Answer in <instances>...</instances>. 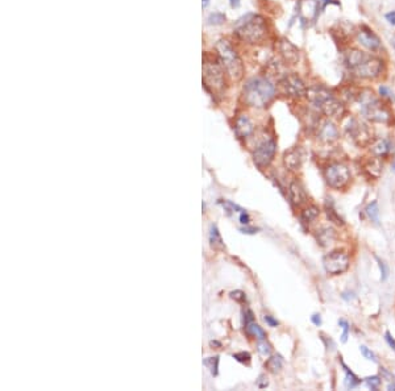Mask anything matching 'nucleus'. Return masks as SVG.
Wrapping results in <instances>:
<instances>
[{
	"instance_id": "de8ad7c7",
	"label": "nucleus",
	"mask_w": 395,
	"mask_h": 391,
	"mask_svg": "<svg viewBox=\"0 0 395 391\" xmlns=\"http://www.w3.org/2000/svg\"><path fill=\"white\" fill-rule=\"evenodd\" d=\"M311 320H312V323L316 325V327H319L320 324H322V318H320V315H313L312 318H311Z\"/></svg>"
},
{
	"instance_id": "473e14b6",
	"label": "nucleus",
	"mask_w": 395,
	"mask_h": 391,
	"mask_svg": "<svg viewBox=\"0 0 395 391\" xmlns=\"http://www.w3.org/2000/svg\"><path fill=\"white\" fill-rule=\"evenodd\" d=\"M339 325L343 328V335H341V342H346L348 340V335H349V324L344 319L339 320Z\"/></svg>"
},
{
	"instance_id": "aec40b11",
	"label": "nucleus",
	"mask_w": 395,
	"mask_h": 391,
	"mask_svg": "<svg viewBox=\"0 0 395 391\" xmlns=\"http://www.w3.org/2000/svg\"><path fill=\"white\" fill-rule=\"evenodd\" d=\"M391 141L389 138H379V140H376L370 145V152L374 157H386L389 153L391 152Z\"/></svg>"
},
{
	"instance_id": "37998d69",
	"label": "nucleus",
	"mask_w": 395,
	"mask_h": 391,
	"mask_svg": "<svg viewBox=\"0 0 395 391\" xmlns=\"http://www.w3.org/2000/svg\"><path fill=\"white\" fill-rule=\"evenodd\" d=\"M240 221H241V224H245V225H248V224H249L250 218H249V215L246 214L245 211L240 212Z\"/></svg>"
},
{
	"instance_id": "5701e85b",
	"label": "nucleus",
	"mask_w": 395,
	"mask_h": 391,
	"mask_svg": "<svg viewBox=\"0 0 395 391\" xmlns=\"http://www.w3.org/2000/svg\"><path fill=\"white\" fill-rule=\"evenodd\" d=\"M209 242H211V246H212L214 249H218V250L225 249V245H224V242H223V238H222V236H220V232H219V229L216 225H212V227H211V232H209Z\"/></svg>"
},
{
	"instance_id": "f704fd0d",
	"label": "nucleus",
	"mask_w": 395,
	"mask_h": 391,
	"mask_svg": "<svg viewBox=\"0 0 395 391\" xmlns=\"http://www.w3.org/2000/svg\"><path fill=\"white\" fill-rule=\"evenodd\" d=\"M381 378L378 377V375H374V377H369L366 378V385H368L372 390H377L378 387L381 386Z\"/></svg>"
},
{
	"instance_id": "9b49d317",
	"label": "nucleus",
	"mask_w": 395,
	"mask_h": 391,
	"mask_svg": "<svg viewBox=\"0 0 395 391\" xmlns=\"http://www.w3.org/2000/svg\"><path fill=\"white\" fill-rule=\"evenodd\" d=\"M322 12L319 0H299L296 5V14L302 27H309L316 23Z\"/></svg>"
},
{
	"instance_id": "412c9836",
	"label": "nucleus",
	"mask_w": 395,
	"mask_h": 391,
	"mask_svg": "<svg viewBox=\"0 0 395 391\" xmlns=\"http://www.w3.org/2000/svg\"><path fill=\"white\" fill-rule=\"evenodd\" d=\"M336 238H337L336 232H335V229H332V228L328 227L320 228V229H318V232H316V240H318L319 244L322 246H324V248L332 245L333 242L336 241Z\"/></svg>"
},
{
	"instance_id": "393cba45",
	"label": "nucleus",
	"mask_w": 395,
	"mask_h": 391,
	"mask_svg": "<svg viewBox=\"0 0 395 391\" xmlns=\"http://www.w3.org/2000/svg\"><path fill=\"white\" fill-rule=\"evenodd\" d=\"M265 366L268 368L269 372H272V373H278V372L282 369V366H283V358H282V356L279 355L272 356V357L268 359V362L265 364Z\"/></svg>"
},
{
	"instance_id": "423d86ee",
	"label": "nucleus",
	"mask_w": 395,
	"mask_h": 391,
	"mask_svg": "<svg viewBox=\"0 0 395 391\" xmlns=\"http://www.w3.org/2000/svg\"><path fill=\"white\" fill-rule=\"evenodd\" d=\"M215 48L218 53V59L229 78L233 81H240L241 78L244 77L245 68L236 49L227 40H219Z\"/></svg>"
},
{
	"instance_id": "39448f33",
	"label": "nucleus",
	"mask_w": 395,
	"mask_h": 391,
	"mask_svg": "<svg viewBox=\"0 0 395 391\" xmlns=\"http://www.w3.org/2000/svg\"><path fill=\"white\" fill-rule=\"evenodd\" d=\"M357 102L361 107V114L373 123L389 124L391 121L393 115H391L390 109L387 108L378 98H376V95L370 90L360 91Z\"/></svg>"
},
{
	"instance_id": "cd10ccee",
	"label": "nucleus",
	"mask_w": 395,
	"mask_h": 391,
	"mask_svg": "<svg viewBox=\"0 0 395 391\" xmlns=\"http://www.w3.org/2000/svg\"><path fill=\"white\" fill-rule=\"evenodd\" d=\"M366 214L372 219V221H374L376 224L379 223V208H378V203L376 200L366 207Z\"/></svg>"
},
{
	"instance_id": "4be33fe9",
	"label": "nucleus",
	"mask_w": 395,
	"mask_h": 391,
	"mask_svg": "<svg viewBox=\"0 0 395 391\" xmlns=\"http://www.w3.org/2000/svg\"><path fill=\"white\" fill-rule=\"evenodd\" d=\"M365 171L373 178H379L382 175V171H383V165L379 161L378 157L373 159H369L368 162L365 164Z\"/></svg>"
},
{
	"instance_id": "6ab92c4d",
	"label": "nucleus",
	"mask_w": 395,
	"mask_h": 391,
	"mask_svg": "<svg viewBox=\"0 0 395 391\" xmlns=\"http://www.w3.org/2000/svg\"><path fill=\"white\" fill-rule=\"evenodd\" d=\"M235 133L239 138H246L253 132V124L246 115H240L235 120Z\"/></svg>"
},
{
	"instance_id": "72a5a7b5",
	"label": "nucleus",
	"mask_w": 395,
	"mask_h": 391,
	"mask_svg": "<svg viewBox=\"0 0 395 391\" xmlns=\"http://www.w3.org/2000/svg\"><path fill=\"white\" fill-rule=\"evenodd\" d=\"M379 95H381L382 98H385V99H389V100H393V102H395L394 92L391 91L390 87L385 86V85L379 86Z\"/></svg>"
},
{
	"instance_id": "a18cd8bd",
	"label": "nucleus",
	"mask_w": 395,
	"mask_h": 391,
	"mask_svg": "<svg viewBox=\"0 0 395 391\" xmlns=\"http://www.w3.org/2000/svg\"><path fill=\"white\" fill-rule=\"evenodd\" d=\"M265 322H266V323H268L269 325H270V327H277V325H278L277 320H275V319H273L272 316H269V315H266V316H265Z\"/></svg>"
},
{
	"instance_id": "ddd939ff",
	"label": "nucleus",
	"mask_w": 395,
	"mask_h": 391,
	"mask_svg": "<svg viewBox=\"0 0 395 391\" xmlns=\"http://www.w3.org/2000/svg\"><path fill=\"white\" fill-rule=\"evenodd\" d=\"M354 37H356V41L359 42L361 46H363L365 49H368L369 51L376 53L382 48L381 38L368 25H361L354 32Z\"/></svg>"
},
{
	"instance_id": "c756f323",
	"label": "nucleus",
	"mask_w": 395,
	"mask_h": 391,
	"mask_svg": "<svg viewBox=\"0 0 395 391\" xmlns=\"http://www.w3.org/2000/svg\"><path fill=\"white\" fill-rule=\"evenodd\" d=\"M225 20H227L225 15L222 14V12H214V14L209 15L208 18H207V24H209V25H222L223 23H225Z\"/></svg>"
},
{
	"instance_id": "f257e3e1",
	"label": "nucleus",
	"mask_w": 395,
	"mask_h": 391,
	"mask_svg": "<svg viewBox=\"0 0 395 391\" xmlns=\"http://www.w3.org/2000/svg\"><path fill=\"white\" fill-rule=\"evenodd\" d=\"M344 64L350 74L366 81L377 79L385 71L383 59L376 55L368 54L356 48H350L344 53Z\"/></svg>"
},
{
	"instance_id": "3c124183",
	"label": "nucleus",
	"mask_w": 395,
	"mask_h": 391,
	"mask_svg": "<svg viewBox=\"0 0 395 391\" xmlns=\"http://www.w3.org/2000/svg\"><path fill=\"white\" fill-rule=\"evenodd\" d=\"M391 170H393V173H395V158L393 161V164H391Z\"/></svg>"
},
{
	"instance_id": "f8f14e48",
	"label": "nucleus",
	"mask_w": 395,
	"mask_h": 391,
	"mask_svg": "<svg viewBox=\"0 0 395 391\" xmlns=\"http://www.w3.org/2000/svg\"><path fill=\"white\" fill-rule=\"evenodd\" d=\"M281 91L290 98H303L307 92V87L303 79L296 74H286L279 79Z\"/></svg>"
},
{
	"instance_id": "c9c22d12",
	"label": "nucleus",
	"mask_w": 395,
	"mask_h": 391,
	"mask_svg": "<svg viewBox=\"0 0 395 391\" xmlns=\"http://www.w3.org/2000/svg\"><path fill=\"white\" fill-rule=\"evenodd\" d=\"M233 358L241 362V364H249L250 362V355L248 352H240V353H235L233 355Z\"/></svg>"
},
{
	"instance_id": "9d476101",
	"label": "nucleus",
	"mask_w": 395,
	"mask_h": 391,
	"mask_svg": "<svg viewBox=\"0 0 395 391\" xmlns=\"http://www.w3.org/2000/svg\"><path fill=\"white\" fill-rule=\"evenodd\" d=\"M323 266L331 275L345 273L349 268V255L344 250H333L323 258Z\"/></svg>"
},
{
	"instance_id": "bb28decb",
	"label": "nucleus",
	"mask_w": 395,
	"mask_h": 391,
	"mask_svg": "<svg viewBox=\"0 0 395 391\" xmlns=\"http://www.w3.org/2000/svg\"><path fill=\"white\" fill-rule=\"evenodd\" d=\"M341 365H343V368H344V370H345V373H346V378H345L346 387L353 389V387H356L357 385H360V383H361V379H359V378L356 377L353 372H350V369L346 368V365L344 364V362H341Z\"/></svg>"
},
{
	"instance_id": "4468645a",
	"label": "nucleus",
	"mask_w": 395,
	"mask_h": 391,
	"mask_svg": "<svg viewBox=\"0 0 395 391\" xmlns=\"http://www.w3.org/2000/svg\"><path fill=\"white\" fill-rule=\"evenodd\" d=\"M277 152V144L273 140H266V141L261 142L253 152V161L255 164L259 168H265L268 166L274 158Z\"/></svg>"
},
{
	"instance_id": "e433bc0d",
	"label": "nucleus",
	"mask_w": 395,
	"mask_h": 391,
	"mask_svg": "<svg viewBox=\"0 0 395 391\" xmlns=\"http://www.w3.org/2000/svg\"><path fill=\"white\" fill-rule=\"evenodd\" d=\"M376 259H377L378 266H379V270H381V279L382 281H386L387 277H389V268H387V265L381 258L376 257Z\"/></svg>"
},
{
	"instance_id": "20e7f679",
	"label": "nucleus",
	"mask_w": 395,
	"mask_h": 391,
	"mask_svg": "<svg viewBox=\"0 0 395 391\" xmlns=\"http://www.w3.org/2000/svg\"><path fill=\"white\" fill-rule=\"evenodd\" d=\"M235 33L241 41L248 44H259L268 36L266 20L256 14H248L235 25Z\"/></svg>"
},
{
	"instance_id": "a878e982",
	"label": "nucleus",
	"mask_w": 395,
	"mask_h": 391,
	"mask_svg": "<svg viewBox=\"0 0 395 391\" xmlns=\"http://www.w3.org/2000/svg\"><path fill=\"white\" fill-rule=\"evenodd\" d=\"M245 328H246V332L249 333V335H252V336L257 337V340H266V335H265V332H263V329L259 325H257V324L255 323V322H250V323L245 324Z\"/></svg>"
},
{
	"instance_id": "09e8293b",
	"label": "nucleus",
	"mask_w": 395,
	"mask_h": 391,
	"mask_svg": "<svg viewBox=\"0 0 395 391\" xmlns=\"http://www.w3.org/2000/svg\"><path fill=\"white\" fill-rule=\"evenodd\" d=\"M229 3H231L232 8H237L240 5L241 0H229Z\"/></svg>"
},
{
	"instance_id": "a19ab883",
	"label": "nucleus",
	"mask_w": 395,
	"mask_h": 391,
	"mask_svg": "<svg viewBox=\"0 0 395 391\" xmlns=\"http://www.w3.org/2000/svg\"><path fill=\"white\" fill-rule=\"evenodd\" d=\"M320 1V8H322V11H324V9L327 8L328 5H340V3L337 1V0H319Z\"/></svg>"
},
{
	"instance_id": "c85d7f7f",
	"label": "nucleus",
	"mask_w": 395,
	"mask_h": 391,
	"mask_svg": "<svg viewBox=\"0 0 395 391\" xmlns=\"http://www.w3.org/2000/svg\"><path fill=\"white\" fill-rule=\"evenodd\" d=\"M326 214H327L329 221L337 224V225H344V220L337 215V212L335 211V208H333V205L332 204L326 205Z\"/></svg>"
},
{
	"instance_id": "2f4dec72",
	"label": "nucleus",
	"mask_w": 395,
	"mask_h": 391,
	"mask_svg": "<svg viewBox=\"0 0 395 391\" xmlns=\"http://www.w3.org/2000/svg\"><path fill=\"white\" fill-rule=\"evenodd\" d=\"M205 365L209 366V369H211V373L214 374V375H218V365H219L218 356H216V357H211V358L206 359Z\"/></svg>"
},
{
	"instance_id": "2eb2a0df",
	"label": "nucleus",
	"mask_w": 395,
	"mask_h": 391,
	"mask_svg": "<svg viewBox=\"0 0 395 391\" xmlns=\"http://www.w3.org/2000/svg\"><path fill=\"white\" fill-rule=\"evenodd\" d=\"M278 53L286 65H296L300 59V50L296 45H294L290 40L281 38L278 41Z\"/></svg>"
},
{
	"instance_id": "58836bf2",
	"label": "nucleus",
	"mask_w": 395,
	"mask_h": 391,
	"mask_svg": "<svg viewBox=\"0 0 395 391\" xmlns=\"http://www.w3.org/2000/svg\"><path fill=\"white\" fill-rule=\"evenodd\" d=\"M258 352L261 355L268 356L270 353V345H269L266 340H259L258 341Z\"/></svg>"
},
{
	"instance_id": "0eeeda50",
	"label": "nucleus",
	"mask_w": 395,
	"mask_h": 391,
	"mask_svg": "<svg viewBox=\"0 0 395 391\" xmlns=\"http://www.w3.org/2000/svg\"><path fill=\"white\" fill-rule=\"evenodd\" d=\"M203 85L212 95H222L225 91V75L220 61L208 55L203 59Z\"/></svg>"
},
{
	"instance_id": "79ce46f5",
	"label": "nucleus",
	"mask_w": 395,
	"mask_h": 391,
	"mask_svg": "<svg viewBox=\"0 0 395 391\" xmlns=\"http://www.w3.org/2000/svg\"><path fill=\"white\" fill-rule=\"evenodd\" d=\"M385 18H386V21L390 24V25L395 27V11H390V12H387V14L385 15Z\"/></svg>"
},
{
	"instance_id": "864d4df0",
	"label": "nucleus",
	"mask_w": 395,
	"mask_h": 391,
	"mask_svg": "<svg viewBox=\"0 0 395 391\" xmlns=\"http://www.w3.org/2000/svg\"><path fill=\"white\" fill-rule=\"evenodd\" d=\"M391 45L394 46V49H395V37H394V38H393V40H391Z\"/></svg>"
},
{
	"instance_id": "1a4fd4ad",
	"label": "nucleus",
	"mask_w": 395,
	"mask_h": 391,
	"mask_svg": "<svg viewBox=\"0 0 395 391\" xmlns=\"http://www.w3.org/2000/svg\"><path fill=\"white\" fill-rule=\"evenodd\" d=\"M324 178L332 188H344L350 181L349 168L343 162H332L324 169Z\"/></svg>"
},
{
	"instance_id": "a211bd4d",
	"label": "nucleus",
	"mask_w": 395,
	"mask_h": 391,
	"mask_svg": "<svg viewBox=\"0 0 395 391\" xmlns=\"http://www.w3.org/2000/svg\"><path fill=\"white\" fill-rule=\"evenodd\" d=\"M289 198L294 207H300L307 202V192L298 181H292L289 186Z\"/></svg>"
},
{
	"instance_id": "8fccbe9b",
	"label": "nucleus",
	"mask_w": 395,
	"mask_h": 391,
	"mask_svg": "<svg viewBox=\"0 0 395 391\" xmlns=\"http://www.w3.org/2000/svg\"><path fill=\"white\" fill-rule=\"evenodd\" d=\"M387 389H389V390H395V378L393 379V382H391L390 385H389V387H387Z\"/></svg>"
},
{
	"instance_id": "ea45409f",
	"label": "nucleus",
	"mask_w": 395,
	"mask_h": 391,
	"mask_svg": "<svg viewBox=\"0 0 395 391\" xmlns=\"http://www.w3.org/2000/svg\"><path fill=\"white\" fill-rule=\"evenodd\" d=\"M231 298L232 299H235L236 302H240V303H244L246 300V296H245V292L240 291V290H236V291H232L231 292Z\"/></svg>"
},
{
	"instance_id": "c03bdc74",
	"label": "nucleus",
	"mask_w": 395,
	"mask_h": 391,
	"mask_svg": "<svg viewBox=\"0 0 395 391\" xmlns=\"http://www.w3.org/2000/svg\"><path fill=\"white\" fill-rule=\"evenodd\" d=\"M385 339H386V341H387V344H389V345L391 346V348H393V349L395 350V340H394V337L391 336L390 335V332H386V335H385Z\"/></svg>"
},
{
	"instance_id": "49530a36",
	"label": "nucleus",
	"mask_w": 395,
	"mask_h": 391,
	"mask_svg": "<svg viewBox=\"0 0 395 391\" xmlns=\"http://www.w3.org/2000/svg\"><path fill=\"white\" fill-rule=\"evenodd\" d=\"M240 231L242 233H246V235H253V233L257 232L258 229H257V228H252V227H244V228H241Z\"/></svg>"
},
{
	"instance_id": "6e6552de",
	"label": "nucleus",
	"mask_w": 395,
	"mask_h": 391,
	"mask_svg": "<svg viewBox=\"0 0 395 391\" xmlns=\"http://www.w3.org/2000/svg\"><path fill=\"white\" fill-rule=\"evenodd\" d=\"M343 129L348 137L357 145H366L372 141V132L365 123L354 116H348L343 120Z\"/></svg>"
},
{
	"instance_id": "f03ea898",
	"label": "nucleus",
	"mask_w": 395,
	"mask_h": 391,
	"mask_svg": "<svg viewBox=\"0 0 395 391\" xmlns=\"http://www.w3.org/2000/svg\"><path fill=\"white\" fill-rule=\"evenodd\" d=\"M306 98L313 107L328 118L340 119L345 114V105L343 100L333 95L327 87L322 85H315L307 88Z\"/></svg>"
},
{
	"instance_id": "4c0bfd02",
	"label": "nucleus",
	"mask_w": 395,
	"mask_h": 391,
	"mask_svg": "<svg viewBox=\"0 0 395 391\" xmlns=\"http://www.w3.org/2000/svg\"><path fill=\"white\" fill-rule=\"evenodd\" d=\"M360 350H361V353H362L365 358H368L369 361H373V362H377V357H376V355L373 353L372 350L369 349L368 346L361 345L360 346Z\"/></svg>"
},
{
	"instance_id": "603ef678",
	"label": "nucleus",
	"mask_w": 395,
	"mask_h": 391,
	"mask_svg": "<svg viewBox=\"0 0 395 391\" xmlns=\"http://www.w3.org/2000/svg\"><path fill=\"white\" fill-rule=\"evenodd\" d=\"M209 3V0H203V7H207Z\"/></svg>"
},
{
	"instance_id": "dca6fc26",
	"label": "nucleus",
	"mask_w": 395,
	"mask_h": 391,
	"mask_svg": "<svg viewBox=\"0 0 395 391\" xmlns=\"http://www.w3.org/2000/svg\"><path fill=\"white\" fill-rule=\"evenodd\" d=\"M340 136L339 128L331 120H322L318 125V138L324 144L335 142Z\"/></svg>"
},
{
	"instance_id": "7c9ffc66",
	"label": "nucleus",
	"mask_w": 395,
	"mask_h": 391,
	"mask_svg": "<svg viewBox=\"0 0 395 391\" xmlns=\"http://www.w3.org/2000/svg\"><path fill=\"white\" fill-rule=\"evenodd\" d=\"M219 203L224 207V209L227 211V212H242L244 209L241 208V207H239L237 204H235L233 202H231V200H219Z\"/></svg>"
},
{
	"instance_id": "b1692460",
	"label": "nucleus",
	"mask_w": 395,
	"mask_h": 391,
	"mask_svg": "<svg viewBox=\"0 0 395 391\" xmlns=\"http://www.w3.org/2000/svg\"><path fill=\"white\" fill-rule=\"evenodd\" d=\"M319 214H320V211H319V208L316 205H309L307 208H305L302 211L300 219H302V221L305 224H309L312 223L313 220L318 218Z\"/></svg>"
},
{
	"instance_id": "7ed1b4c3",
	"label": "nucleus",
	"mask_w": 395,
	"mask_h": 391,
	"mask_svg": "<svg viewBox=\"0 0 395 391\" xmlns=\"http://www.w3.org/2000/svg\"><path fill=\"white\" fill-rule=\"evenodd\" d=\"M242 94L246 104L255 108H263L275 96V86L268 78L255 77L245 83Z\"/></svg>"
},
{
	"instance_id": "f3484780",
	"label": "nucleus",
	"mask_w": 395,
	"mask_h": 391,
	"mask_svg": "<svg viewBox=\"0 0 395 391\" xmlns=\"http://www.w3.org/2000/svg\"><path fill=\"white\" fill-rule=\"evenodd\" d=\"M303 159H305V152L299 146L291 148L290 150L285 152V154H283V164L289 170H292V171L300 169V166L303 164Z\"/></svg>"
}]
</instances>
